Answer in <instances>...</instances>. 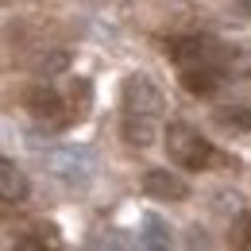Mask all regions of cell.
Instances as JSON below:
<instances>
[{"mask_svg":"<svg viewBox=\"0 0 251 251\" xmlns=\"http://www.w3.org/2000/svg\"><path fill=\"white\" fill-rule=\"evenodd\" d=\"M166 54H170V62L178 66V74H182V70H224V74H228V66L236 58L232 47H220L217 39H209V35L174 39V43L166 47Z\"/></svg>","mask_w":251,"mask_h":251,"instance_id":"6da1fadb","label":"cell"},{"mask_svg":"<svg viewBox=\"0 0 251 251\" xmlns=\"http://www.w3.org/2000/svg\"><path fill=\"white\" fill-rule=\"evenodd\" d=\"M166 151H170V162L182 166V170H205L217 151L209 139H201V131L189 124H170L166 127Z\"/></svg>","mask_w":251,"mask_h":251,"instance_id":"7a4b0ae2","label":"cell"},{"mask_svg":"<svg viewBox=\"0 0 251 251\" xmlns=\"http://www.w3.org/2000/svg\"><path fill=\"white\" fill-rule=\"evenodd\" d=\"M47 166L54 178H62L66 186L74 189H85L97 174V158L89 147H62V151H50L47 155Z\"/></svg>","mask_w":251,"mask_h":251,"instance_id":"3957f363","label":"cell"},{"mask_svg":"<svg viewBox=\"0 0 251 251\" xmlns=\"http://www.w3.org/2000/svg\"><path fill=\"white\" fill-rule=\"evenodd\" d=\"M120 100H124V112H143V116H158L162 112V89L147 74H127L124 89H120Z\"/></svg>","mask_w":251,"mask_h":251,"instance_id":"277c9868","label":"cell"},{"mask_svg":"<svg viewBox=\"0 0 251 251\" xmlns=\"http://www.w3.org/2000/svg\"><path fill=\"white\" fill-rule=\"evenodd\" d=\"M24 108L31 112L35 120H43V124H62V93L58 89H50L47 81H39V85H27L24 89Z\"/></svg>","mask_w":251,"mask_h":251,"instance_id":"5b68a950","label":"cell"},{"mask_svg":"<svg viewBox=\"0 0 251 251\" xmlns=\"http://www.w3.org/2000/svg\"><path fill=\"white\" fill-rule=\"evenodd\" d=\"M143 193L155 197V201H186L189 197V182L178 178L174 170L151 166V170H143Z\"/></svg>","mask_w":251,"mask_h":251,"instance_id":"8992f818","label":"cell"},{"mask_svg":"<svg viewBox=\"0 0 251 251\" xmlns=\"http://www.w3.org/2000/svg\"><path fill=\"white\" fill-rule=\"evenodd\" d=\"M31 197V182H27V174L12 162V158L0 155V201L4 205H24Z\"/></svg>","mask_w":251,"mask_h":251,"instance_id":"52a82bcc","label":"cell"},{"mask_svg":"<svg viewBox=\"0 0 251 251\" xmlns=\"http://www.w3.org/2000/svg\"><path fill=\"white\" fill-rule=\"evenodd\" d=\"M158 116H143V112H124V139L131 147H151L158 139Z\"/></svg>","mask_w":251,"mask_h":251,"instance_id":"ba28073f","label":"cell"},{"mask_svg":"<svg viewBox=\"0 0 251 251\" xmlns=\"http://www.w3.org/2000/svg\"><path fill=\"white\" fill-rule=\"evenodd\" d=\"M224 77H228L224 70H182V89L193 97H209L220 89Z\"/></svg>","mask_w":251,"mask_h":251,"instance_id":"9c48e42d","label":"cell"},{"mask_svg":"<svg viewBox=\"0 0 251 251\" xmlns=\"http://www.w3.org/2000/svg\"><path fill=\"white\" fill-rule=\"evenodd\" d=\"M213 120L224 131H251V108L248 104H224V108L213 112Z\"/></svg>","mask_w":251,"mask_h":251,"instance_id":"30bf717a","label":"cell"},{"mask_svg":"<svg viewBox=\"0 0 251 251\" xmlns=\"http://www.w3.org/2000/svg\"><path fill=\"white\" fill-rule=\"evenodd\" d=\"M139 240H143V248H155V251L170 248V232L158 217H143V236Z\"/></svg>","mask_w":251,"mask_h":251,"instance_id":"8fae6325","label":"cell"},{"mask_svg":"<svg viewBox=\"0 0 251 251\" xmlns=\"http://www.w3.org/2000/svg\"><path fill=\"white\" fill-rule=\"evenodd\" d=\"M70 70V54L66 50H47V54H39V62H35V74L39 77H58Z\"/></svg>","mask_w":251,"mask_h":251,"instance_id":"7c38bea8","label":"cell"},{"mask_svg":"<svg viewBox=\"0 0 251 251\" xmlns=\"http://www.w3.org/2000/svg\"><path fill=\"white\" fill-rule=\"evenodd\" d=\"M228 240H232V248L251 251V213H236V220H232V232H228Z\"/></svg>","mask_w":251,"mask_h":251,"instance_id":"4fadbf2b","label":"cell"},{"mask_svg":"<svg viewBox=\"0 0 251 251\" xmlns=\"http://www.w3.org/2000/svg\"><path fill=\"white\" fill-rule=\"evenodd\" d=\"M244 4H248V8H251V0H244Z\"/></svg>","mask_w":251,"mask_h":251,"instance_id":"5bb4252c","label":"cell"}]
</instances>
